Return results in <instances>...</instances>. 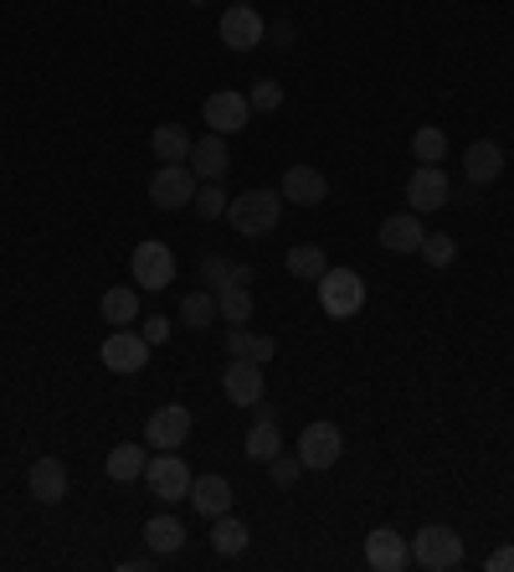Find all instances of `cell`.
I'll use <instances>...</instances> for the list:
<instances>
[{
	"label": "cell",
	"instance_id": "8fae6325",
	"mask_svg": "<svg viewBox=\"0 0 514 572\" xmlns=\"http://www.w3.org/2000/svg\"><path fill=\"white\" fill-rule=\"evenodd\" d=\"M191 438V407H180V403H165L149 413L145 423V444L149 449H180Z\"/></svg>",
	"mask_w": 514,
	"mask_h": 572
},
{
	"label": "cell",
	"instance_id": "8d00e7d4",
	"mask_svg": "<svg viewBox=\"0 0 514 572\" xmlns=\"http://www.w3.org/2000/svg\"><path fill=\"white\" fill-rule=\"evenodd\" d=\"M252 341H258V335H252V331H242V325H232V331H227V356H252Z\"/></svg>",
	"mask_w": 514,
	"mask_h": 572
},
{
	"label": "cell",
	"instance_id": "277c9868",
	"mask_svg": "<svg viewBox=\"0 0 514 572\" xmlns=\"http://www.w3.org/2000/svg\"><path fill=\"white\" fill-rule=\"evenodd\" d=\"M360 304H366V279L355 269H324V279H319V310L329 320H350V315H360Z\"/></svg>",
	"mask_w": 514,
	"mask_h": 572
},
{
	"label": "cell",
	"instance_id": "f1b7e54d",
	"mask_svg": "<svg viewBox=\"0 0 514 572\" xmlns=\"http://www.w3.org/2000/svg\"><path fill=\"white\" fill-rule=\"evenodd\" d=\"M324 269H329V253H324L319 242H298V248H289V273H294V279H314V284H319Z\"/></svg>",
	"mask_w": 514,
	"mask_h": 572
},
{
	"label": "cell",
	"instance_id": "ac0fdd59",
	"mask_svg": "<svg viewBox=\"0 0 514 572\" xmlns=\"http://www.w3.org/2000/svg\"><path fill=\"white\" fill-rule=\"evenodd\" d=\"M186 166L196 170V181H221L232 170V155H227V135H206L191 145V160Z\"/></svg>",
	"mask_w": 514,
	"mask_h": 572
},
{
	"label": "cell",
	"instance_id": "60d3db41",
	"mask_svg": "<svg viewBox=\"0 0 514 572\" xmlns=\"http://www.w3.org/2000/svg\"><path fill=\"white\" fill-rule=\"evenodd\" d=\"M186 6H211V0H186Z\"/></svg>",
	"mask_w": 514,
	"mask_h": 572
},
{
	"label": "cell",
	"instance_id": "5bb4252c",
	"mask_svg": "<svg viewBox=\"0 0 514 572\" xmlns=\"http://www.w3.org/2000/svg\"><path fill=\"white\" fill-rule=\"evenodd\" d=\"M283 201L289 207H324V196H329V181H324L319 166H289L279 181Z\"/></svg>",
	"mask_w": 514,
	"mask_h": 572
},
{
	"label": "cell",
	"instance_id": "6da1fadb",
	"mask_svg": "<svg viewBox=\"0 0 514 572\" xmlns=\"http://www.w3.org/2000/svg\"><path fill=\"white\" fill-rule=\"evenodd\" d=\"M279 217H283V191H268V186L227 201V222H232L242 238H268V232L279 227Z\"/></svg>",
	"mask_w": 514,
	"mask_h": 572
},
{
	"label": "cell",
	"instance_id": "4fadbf2b",
	"mask_svg": "<svg viewBox=\"0 0 514 572\" xmlns=\"http://www.w3.org/2000/svg\"><path fill=\"white\" fill-rule=\"evenodd\" d=\"M206 124H211V135H237V129H248L252 119V104H248V93H232V89H221L206 98Z\"/></svg>",
	"mask_w": 514,
	"mask_h": 572
},
{
	"label": "cell",
	"instance_id": "cb8c5ba5",
	"mask_svg": "<svg viewBox=\"0 0 514 572\" xmlns=\"http://www.w3.org/2000/svg\"><path fill=\"white\" fill-rule=\"evenodd\" d=\"M248 542H252L248 521H237L232 511L211 521V552H217V558H242V552H248Z\"/></svg>",
	"mask_w": 514,
	"mask_h": 572
},
{
	"label": "cell",
	"instance_id": "83f0119b",
	"mask_svg": "<svg viewBox=\"0 0 514 572\" xmlns=\"http://www.w3.org/2000/svg\"><path fill=\"white\" fill-rule=\"evenodd\" d=\"M180 325H186V331H211V325H217V294H211V289H191V294L180 300Z\"/></svg>",
	"mask_w": 514,
	"mask_h": 572
},
{
	"label": "cell",
	"instance_id": "74e56055",
	"mask_svg": "<svg viewBox=\"0 0 514 572\" xmlns=\"http://www.w3.org/2000/svg\"><path fill=\"white\" fill-rule=\"evenodd\" d=\"M273 356H279V341H273V335H258V341H252V362H273Z\"/></svg>",
	"mask_w": 514,
	"mask_h": 572
},
{
	"label": "cell",
	"instance_id": "7c38bea8",
	"mask_svg": "<svg viewBox=\"0 0 514 572\" xmlns=\"http://www.w3.org/2000/svg\"><path fill=\"white\" fill-rule=\"evenodd\" d=\"M221 42L232 52H252L258 42H268V21L258 15V6H227L221 11Z\"/></svg>",
	"mask_w": 514,
	"mask_h": 572
},
{
	"label": "cell",
	"instance_id": "4dcf8cb0",
	"mask_svg": "<svg viewBox=\"0 0 514 572\" xmlns=\"http://www.w3.org/2000/svg\"><path fill=\"white\" fill-rule=\"evenodd\" d=\"M217 315L227 320V325H248V315H252V289H248V284L221 289V294H217Z\"/></svg>",
	"mask_w": 514,
	"mask_h": 572
},
{
	"label": "cell",
	"instance_id": "4316f807",
	"mask_svg": "<svg viewBox=\"0 0 514 572\" xmlns=\"http://www.w3.org/2000/svg\"><path fill=\"white\" fill-rule=\"evenodd\" d=\"M242 449H248V459H252V465H268L273 454H283L279 418H258V423H252V428H248V444H242Z\"/></svg>",
	"mask_w": 514,
	"mask_h": 572
},
{
	"label": "cell",
	"instance_id": "52a82bcc",
	"mask_svg": "<svg viewBox=\"0 0 514 572\" xmlns=\"http://www.w3.org/2000/svg\"><path fill=\"white\" fill-rule=\"evenodd\" d=\"M339 454H345V434H339V423H308L304 434H298V459L304 469H335Z\"/></svg>",
	"mask_w": 514,
	"mask_h": 572
},
{
	"label": "cell",
	"instance_id": "e0dca14e",
	"mask_svg": "<svg viewBox=\"0 0 514 572\" xmlns=\"http://www.w3.org/2000/svg\"><path fill=\"white\" fill-rule=\"evenodd\" d=\"M422 217H417V211H391V217H386L381 222V248L386 253H397V258H407V253H417V248H422Z\"/></svg>",
	"mask_w": 514,
	"mask_h": 572
},
{
	"label": "cell",
	"instance_id": "e575fe53",
	"mask_svg": "<svg viewBox=\"0 0 514 572\" xmlns=\"http://www.w3.org/2000/svg\"><path fill=\"white\" fill-rule=\"evenodd\" d=\"M298 469H304V459H298V454H273V459H268V475H273V485H279V490H289V485L298 480Z\"/></svg>",
	"mask_w": 514,
	"mask_h": 572
},
{
	"label": "cell",
	"instance_id": "ab89813d",
	"mask_svg": "<svg viewBox=\"0 0 514 572\" xmlns=\"http://www.w3.org/2000/svg\"><path fill=\"white\" fill-rule=\"evenodd\" d=\"M489 572H514V547H500V552H489Z\"/></svg>",
	"mask_w": 514,
	"mask_h": 572
},
{
	"label": "cell",
	"instance_id": "b9f144b4",
	"mask_svg": "<svg viewBox=\"0 0 514 572\" xmlns=\"http://www.w3.org/2000/svg\"><path fill=\"white\" fill-rule=\"evenodd\" d=\"M232 6H252V0H232Z\"/></svg>",
	"mask_w": 514,
	"mask_h": 572
},
{
	"label": "cell",
	"instance_id": "ba28073f",
	"mask_svg": "<svg viewBox=\"0 0 514 572\" xmlns=\"http://www.w3.org/2000/svg\"><path fill=\"white\" fill-rule=\"evenodd\" d=\"M149 201L155 211H180L196 201V170L191 166H160L149 176Z\"/></svg>",
	"mask_w": 514,
	"mask_h": 572
},
{
	"label": "cell",
	"instance_id": "f546056e",
	"mask_svg": "<svg viewBox=\"0 0 514 572\" xmlns=\"http://www.w3.org/2000/svg\"><path fill=\"white\" fill-rule=\"evenodd\" d=\"M411 155H417V166H442V155H448V135H442L438 124H422V129L411 135Z\"/></svg>",
	"mask_w": 514,
	"mask_h": 572
},
{
	"label": "cell",
	"instance_id": "d4e9b609",
	"mask_svg": "<svg viewBox=\"0 0 514 572\" xmlns=\"http://www.w3.org/2000/svg\"><path fill=\"white\" fill-rule=\"evenodd\" d=\"M145 547L155 558H176L180 547H186V527H180L176 516H149L145 521Z\"/></svg>",
	"mask_w": 514,
	"mask_h": 572
},
{
	"label": "cell",
	"instance_id": "484cf974",
	"mask_svg": "<svg viewBox=\"0 0 514 572\" xmlns=\"http://www.w3.org/2000/svg\"><path fill=\"white\" fill-rule=\"evenodd\" d=\"M145 465H149V454L139 449V444H118V449H108V459H103L108 480H118V485L145 480Z\"/></svg>",
	"mask_w": 514,
	"mask_h": 572
},
{
	"label": "cell",
	"instance_id": "9c48e42d",
	"mask_svg": "<svg viewBox=\"0 0 514 572\" xmlns=\"http://www.w3.org/2000/svg\"><path fill=\"white\" fill-rule=\"evenodd\" d=\"M448 191H453V181H448V170L442 166H417L407 176V207L417 211V217L448 207Z\"/></svg>",
	"mask_w": 514,
	"mask_h": 572
},
{
	"label": "cell",
	"instance_id": "44dd1931",
	"mask_svg": "<svg viewBox=\"0 0 514 572\" xmlns=\"http://www.w3.org/2000/svg\"><path fill=\"white\" fill-rule=\"evenodd\" d=\"M191 145L196 139L186 135L180 124H155V135H149V150H155L160 166H186V160H191Z\"/></svg>",
	"mask_w": 514,
	"mask_h": 572
},
{
	"label": "cell",
	"instance_id": "d590c367",
	"mask_svg": "<svg viewBox=\"0 0 514 572\" xmlns=\"http://www.w3.org/2000/svg\"><path fill=\"white\" fill-rule=\"evenodd\" d=\"M149 341V346H165V341H170V320L165 315H145V331H139Z\"/></svg>",
	"mask_w": 514,
	"mask_h": 572
},
{
	"label": "cell",
	"instance_id": "1f68e13d",
	"mask_svg": "<svg viewBox=\"0 0 514 572\" xmlns=\"http://www.w3.org/2000/svg\"><path fill=\"white\" fill-rule=\"evenodd\" d=\"M227 201H232V196L221 191V181H206V186H196L191 211L201 217V222H217V217H227Z\"/></svg>",
	"mask_w": 514,
	"mask_h": 572
},
{
	"label": "cell",
	"instance_id": "9a60e30c",
	"mask_svg": "<svg viewBox=\"0 0 514 572\" xmlns=\"http://www.w3.org/2000/svg\"><path fill=\"white\" fill-rule=\"evenodd\" d=\"M366 562L376 572H401V568H411V542L391 527H376L366 537Z\"/></svg>",
	"mask_w": 514,
	"mask_h": 572
},
{
	"label": "cell",
	"instance_id": "d6986e66",
	"mask_svg": "<svg viewBox=\"0 0 514 572\" xmlns=\"http://www.w3.org/2000/svg\"><path fill=\"white\" fill-rule=\"evenodd\" d=\"M463 176L473 186H494L504 176V150L494 139H473L469 150H463Z\"/></svg>",
	"mask_w": 514,
	"mask_h": 572
},
{
	"label": "cell",
	"instance_id": "d6a6232c",
	"mask_svg": "<svg viewBox=\"0 0 514 572\" xmlns=\"http://www.w3.org/2000/svg\"><path fill=\"white\" fill-rule=\"evenodd\" d=\"M422 263H432V269H453V258H458V242L448 238V232H427L422 238Z\"/></svg>",
	"mask_w": 514,
	"mask_h": 572
},
{
	"label": "cell",
	"instance_id": "836d02e7",
	"mask_svg": "<svg viewBox=\"0 0 514 572\" xmlns=\"http://www.w3.org/2000/svg\"><path fill=\"white\" fill-rule=\"evenodd\" d=\"M248 104H252V114H279V108H283V83H273V77L252 83Z\"/></svg>",
	"mask_w": 514,
	"mask_h": 572
},
{
	"label": "cell",
	"instance_id": "3957f363",
	"mask_svg": "<svg viewBox=\"0 0 514 572\" xmlns=\"http://www.w3.org/2000/svg\"><path fill=\"white\" fill-rule=\"evenodd\" d=\"M191 469H186V459H180L176 449H155L145 465V485L149 496L165 500V506H176V500H191Z\"/></svg>",
	"mask_w": 514,
	"mask_h": 572
},
{
	"label": "cell",
	"instance_id": "7a4b0ae2",
	"mask_svg": "<svg viewBox=\"0 0 514 572\" xmlns=\"http://www.w3.org/2000/svg\"><path fill=\"white\" fill-rule=\"evenodd\" d=\"M411 562L427 572H453L463 568V537H458L453 527H422L417 537H411Z\"/></svg>",
	"mask_w": 514,
	"mask_h": 572
},
{
	"label": "cell",
	"instance_id": "f35d334b",
	"mask_svg": "<svg viewBox=\"0 0 514 572\" xmlns=\"http://www.w3.org/2000/svg\"><path fill=\"white\" fill-rule=\"evenodd\" d=\"M268 42H273V46H294V21H273V27H268Z\"/></svg>",
	"mask_w": 514,
	"mask_h": 572
},
{
	"label": "cell",
	"instance_id": "5b68a950",
	"mask_svg": "<svg viewBox=\"0 0 514 572\" xmlns=\"http://www.w3.org/2000/svg\"><path fill=\"white\" fill-rule=\"evenodd\" d=\"M129 269H134V284L149 289V294H160V289L176 284V248L160 242V238H145L139 248H134Z\"/></svg>",
	"mask_w": 514,
	"mask_h": 572
},
{
	"label": "cell",
	"instance_id": "30bf717a",
	"mask_svg": "<svg viewBox=\"0 0 514 572\" xmlns=\"http://www.w3.org/2000/svg\"><path fill=\"white\" fill-rule=\"evenodd\" d=\"M221 392H227V403H237V407H258L263 403V362L232 356L227 372H221Z\"/></svg>",
	"mask_w": 514,
	"mask_h": 572
},
{
	"label": "cell",
	"instance_id": "ffe728a7",
	"mask_svg": "<svg viewBox=\"0 0 514 572\" xmlns=\"http://www.w3.org/2000/svg\"><path fill=\"white\" fill-rule=\"evenodd\" d=\"M191 506L206 521L227 516L232 511V480H227V475H201V480H191Z\"/></svg>",
	"mask_w": 514,
	"mask_h": 572
},
{
	"label": "cell",
	"instance_id": "8992f818",
	"mask_svg": "<svg viewBox=\"0 0 514 572\" xmlns=\"http://www.w3.org/2000/svg\"><path fill=\"white\" fill-rule=\"evenodd\" d=\"M149 341L139 331H134V325H118L114 335H108V341H103V366H108V372H118V377H134V372H145L149 366Z\"/></svg>",
	"mask_w": 514,
	"mask_h": 572
},
{
	"label": "cell",
	"instance_id": "2e32d148",
	"mask_svg": "<svg viewBox=\"0 0 514 572\" xmlns=\"http://www.w3.org/2000/svg\"><path fill=\"white\" fill-rule=\"evenodd\" d=\"M27 485H31V496L42 500V506H62V500H67V465H62L57 454H42V459L31 465Z\"/></svg>",
	"mask_w": 514,
	"mask_h": 572
},
{
	"label": "cell",
	"instance_id": "603a6c76",
	"mask_svg": "<svg viewBox=\"0 0 514 572\" xmlns=\"http://www.w3.org/2000/svg\"><path fill=\"white\" fill-rule=\"evenodd\" d=\"M98 315L108 320V325H134L139 320V284H118V289H103L98 300Z\"/></svg>",
	"mask_w": 514,
	"mask_h": 572
},
{
	"label": "cell",
	"instance_id": "7402d4cb",
	"mask_svg": "<svg viewBox=\"0 0 514 572\" xmlns=\"http://www.w3.org/2000/svg\"><path fill=\"white\" fill-rule=\"evenodd\" d=\"M201 284L211 289V294H221V289H232V284H252V269L248 263H232V258H221V253H206Z\"/></svg>",
	"mask_w": 514,
	"mask_h": 572
}]
</instances>
